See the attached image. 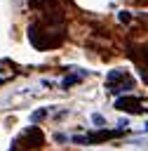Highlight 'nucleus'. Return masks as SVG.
<instances>
[{"mask_svg": "<svg viewBox=\"0 0 148 151\" xmlns=\"http://www.w3.org/2000/svg\"><path fill=\"white\" fill-rule=\"evenodd\" d=\"M49 17V14H47ZM66 38V28H63V14L56 12L49 17L47 24H40V21H33L28 26V40L33 47L38 50H47V47H59Z\"/></svg>", "mask_w": 148, "mask_h": 151, "instance_id": "1", "label": "nucleus"}, {"mask_svg": "<svg viewBox=\"0 0 148 151\" xmlns=\"http://www.w3.org/2000/svg\"><path fill=\"white\" fill-rule=\"evenodd\" d=\"M115 109H120V111H129V113H141V99L134 97V94L120 97V99L115 101Z\"/></svg>", "mask_w": 148, "mask_h": 151, "instance_id": "2", "label": "nucleus"}, {"mask_svg": "<svg viewBox=\"0 0 148 151\" xmlns=\"http://www.w3.org/2000/svg\"><path fill=\"white\" fill-rule=\"evenodd\" d=\"M28 146H33V149H42V144H45V134H42V130L40 127H28L26 132H23V137H21Z\"/></svg>", "mask_w": 148, "mask_h": 151, "instance_id": "3", "label": "nucleus"}, {"mask_svg": "<svg viewBox=\"0 0 148 151\" xmlns=\"http://www.w3.org/2000/svg\"><path fill=\"white\" fill-rule=\"evenodd\" d=\"M122 132H125V127H120V130H99V132L87 134V144L101 142V139H110V137H117V134H122Z\"/></svg>", "mask_w": 148, "mask_h": 151, "instance_id": "4", "label": "nucleus"}, {"mask_svg": "<svg viewBox=\"0 0 148 151\" xmlns=\"http://www.w3.org/2000/svg\"><path fill=\"white\" fill-rule=\"evenodd\" d=\"M134 87V80L127 76V78H122V80H117V83H113V85H108V90L113 92V94H122V92H127V90H132Z\"/></svg>", "mask_w": 148, "mask_h": 151, "instance_id": "5", "label": "nucleus"}, {"mask_svg": "<svg viewBox=\"0 0 148 151\" xmlns=\"http://www.w3.org/2000/svg\"><path fill=\"white\" fill-rule=\"evenodd\" d=\"M82 76H85V73H78V76H66L61 85H63V87H70V85H75V83H78V80H80Z\"/></svg>", "mask_w": 148, "mask_h": 151, "instance_id": "6", "label": "nucleus"}, {"mask_svg": "<svg viewBox=\"0 0 148 151\" xmlns=\"http://www.w3.org/2000/svg\"><path fill=\"white\" fill-rule=\"evenodd\" d=\"M45 116H47V111H45V109H38V111L31 116V120H33V123H38V120H42Z\"/></svg>", "mask_w": 148, "mask_h": 151, "instance_id": "7", "label": "nucleus"}, {"mask_svg": "<svg viewBox=\"0 0 148 151\" xmlns=\"http://www.w3.org/2000/svg\"><path fill=\"white\" fill-rule=\"evenodd\" d=\"M92 120H94V123H96V125H103V123H106V120H103V116H101V113H94V116H92Z\"/></svg>", "mask_w": 148, "mask_h": 151, "instance_id": "8", "label": "nucleus"}, {"mask_svg": "<svg viewBox=\"0 0 148 151\" xmlns=\"http://www.w3.org/2000/svg\"><path fill=\"white\" fill-rule=\"evenodd\" d=\"M141 78H143V83L148 85V66H143V68H141Z\"/></svg>", "mask_w": 148, "mask_h": 151, "instance_id": "9", "label": "nucleus"}, {"mask_svg": "<svg viewBox=\"0 0 148 151\" xmlns=\"http://www.w3.org/2000/svg\"><path fill=\"white\" fill-rule=\"evenodd\" d=\"M120 21H129V12H120Z\"/></svg>", "mask_w": 148, "mask_h": 151, "instance_id": "10", "label": "nucleus"}, {"mask_svg": "<svg viewBox=\"0 0 148 151\" xmlns=\"http://www.w3.org/2000/svg\"><path fill=\"white\" fill-rule=\"evenodd\" d=\"M143 130H146V132H148V123H146V127H143Z\"/></svg>", "mask_w": 148, "mask_h": 151, "instance_id": "11", "label": "nucleus"}]
</instances>
